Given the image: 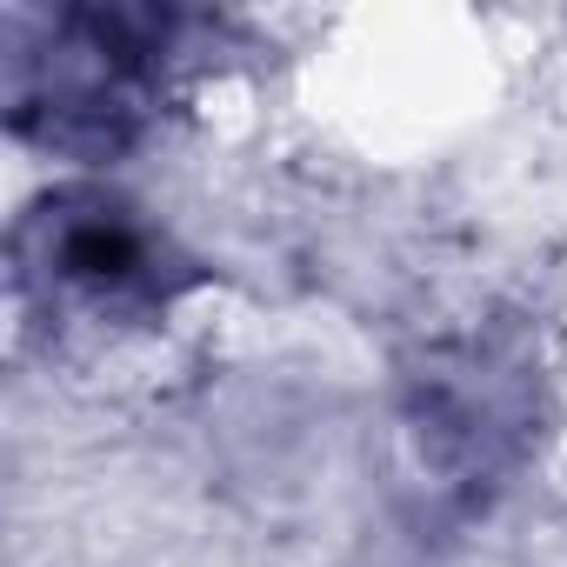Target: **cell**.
<instances>
[{
  "label": "cell",
  "mask_w": 567,
  "mask_h": 567,
  "mask_svg": "<svg viewBox=\"0 0 567 567\" xmlns=\"http://www.w3.org/2000/svg\"><path fill=\"white\" fill-rule=\"evenodd\" d=\"M28 274L87 301H154L167 288L154 240L101 194H48L21 227Z\"/></svg>",
  "instance_id": "1"
}]
</instances>
